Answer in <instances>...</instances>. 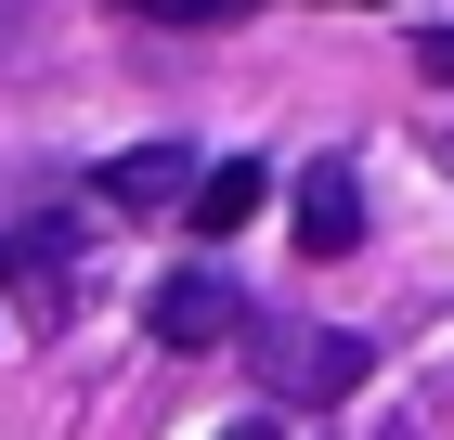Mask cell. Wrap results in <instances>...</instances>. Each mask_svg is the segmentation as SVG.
Listing matches in <instances>:
<instances>
[{"label":"cell","instance_id":"52a82bcc","mask_svg":"<svg viewBox=\"0 0 454 440\" xmlns=\"http://www.w3.org/2000/svg\"><path fill=\"white\" fill-rule=\"evenodd\" d=\"M117 13H143V27H221V13H247V0H117Z\"/></svg>","mask_w":454,"mask_h":440},{"label":"cell","instance_id":"ba28073f","mask_svg":"<svg viewBox=\"0 0 454 440\" xmlns=\"http://www.w3.org/2000/svg\"><path fill=\"white\" fill-rule=\"evenodd\" d=\"M416 66H428V78L454 91V27H428V39H416Z\"/></svg>","mask_w":454,"mask_h":440},{"label":"cell","instance_id":"277c9868","mask_svg":"<svg viewBox=\"0 0 454 440\" xmlns=\"http://www.w3.org/2000/svg\"><path fill=\"white\" fill-rule=\"evenodd\" d=\"M350 234H364V181H350V156H312V181H299V259H350Z\"/></svg>","mask_w":454,"mask_h":440},{"label":"cell","instance_id":"3957f363","mask_svg":"<svg viewBox=\"0 0 454 440\" xmlns=\"http://www.w3.org/2000/svg\"><path fill=\"white\" fill-rule=\"evenodd\" d=\"M260 207H273V169H260V156H221V169H195V195H182V220H195L208 246H234L247 220H260Z\"/></svg>","mask_w":454,"mask_h":440},{"label":"cell","instance_id":"6da1fadb","mask_svg":"<svg viewBox=\"0 0 454 440\" xmlns=\"http://www.w3.org/2000/svg\"><path fill=\"white\" fill-rule=\"evenodd\" d=\"M234 337L260 350V389H273V402H338V389H364V337H338V324H273V311H247Z\"/></svg>","mask_w":454,"mask_h":440},{"label":"cell","instance_id":"7a4b0ae2","mask_svg":"<svg viewBox=\"0 0 454 440\" xmlns=\"http://www.w3.org/2000/svg\"><path fill=\"white\" fill-rule=\"evenodd\" d=\"M234 324H247V298L221 285V272H169V285H156V337L169 350H221Z\"/></svg>","mask_w":454,"mask_h":440},{"label":"cell","instance_id":"5b68a950","mask_svg":"<svg viewBox=\"0 0 454 440\" xmlns=\"http://www.w3.org/2000/svg\"><path fill=\"white\" fill-rule=\"evenodd\" d=\"M195 195V143H130L105 169V207H130V220H156V207H182Z\"/></svg>","mask_w":454,"mask_h":440},{"label":"cell","instance_id":"8992f818","mask_svg":"<svg viewBox=\"0 0 454 440\" xmlns=\"http://www.w3.org/2000/svg\"><path fill=\"white\" fill-rule=\"evenodd\" d=\"M66 259H78V234H66V220H39V234H13V246H0V272H13L27 324H66Z\"/></svg>","mask_w":454,"mask_h":440},{"label":"cell","instance_id":"9c48e42d","mask_svg":"<svg viewBox=\"0 0 454 440\" xmlns=\"http://www.w3.org/2000/svg\"><path fill=\"white\" fill-rule=\"evenodd\" d=\"M221 440H273V428H260V414H247V428H221Z\"/></svg>","mask_w":454,"mask_h":440}]
</instances>
